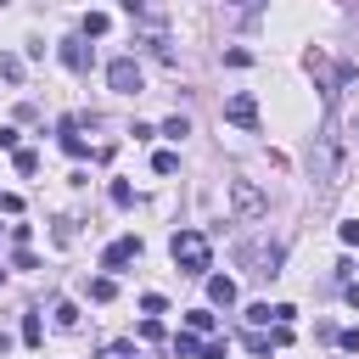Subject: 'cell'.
I'll return each instance as SVG.
<instances>
[{
	"label": "cell",
	"mask_w": 359,
	"mask_h": 359,
	"mask_svg": "<svg viewBox=\"0 0 359 359\" xmlns=\"http://www.w3.org/2000/svg\"><path fill=\"white\" fill-rule=\"evenodd\" d=\"M168 252H174V264H180L185 275H208V264H213V247H208L202 230H174Z\"/></svg>",
	"instance_id": "cell-1"
},
{
	"label": "cell",
	"mask_w": 359,
	"mask_h": 359,
	"mask_svg": "<svg viewBox=\"0 0 359 359\" xmlns=\"http://www.w3.org/2000/svg\"><path fill=\"white\" fill-rule=\"evenodd\" d=\"M107 84H112L118 95H140V62H135V56L107 62Z\"/></svg>",
	"instance_id": "cell-2"
},
{
	"label": "cell",
	"mask_w": 359,
	"mask_h": 359,
	"mask_svg": "<svg viewBox=\"0 0 359 359\" xmlns=\"http://www.w3.org/2000/svg\"><path fill=\"white\" fill-rule=\"evenodd\" d=\"M230 208H236V219H258V213H264V191H258L252 180H236V185H230Z\"/></svg>",
	"instance_id": "cell-3"
},
{
	"label": "cell",
	"mask_w": 359,
	"mask_h": 359,
	"mask_svg": "<svg viewBox=\"0 0 359 359\" xmlns=\"http://www.w3.org/2000/svg\"><path fill=\"white\" fill-rule=\"evenodd\" d=\"M224 118H230L236 129H258V101H252L247 90H236V95L224 101Z\"/></svg>",
	"instance_id": "cell-4"
},
{
	"label": "cell",
	"mask_w": 359,
	"mask_h": 359,
	"mask_svg": "<svg viewBox=\"0 0 359 359\" xmlns=\"http://www.w3.org/2000/svg\"><path fill=\"white\" fill-rule=\"evenodd\" d=\"M140 258V236H118L107 252H101V269H123V264H135Z\"/></svg>",
	"instance_id": "cell-5"
},
{
	"label": "cell",
	"mask_w": 359,
	"mask_h": 359,
	"mask_svg": "<svg viewBox=\"0 0 359 359\" xmlns=\"http://www.w3.org/2000/svg\"><path fill=\"white\" fill-rule=\"evenodd\" d=\"M241 258L252 264V275H280V247H241Z\"/></svg>",
	"instance_id": "cell-6"
},
{
	"label": "cell",
	"mask_w": 359,
	"mask_h": 359,
	"mask_svg": "<svg viewBox=\"0 0 359 359\" xmlns=\"http://www.w3.org/2000/svg\"><path fill=\"white\" fill-rule=\"evenodd\" d=\"M56 56H62V67H67V73H90V50H84V39H62V45H56Z\"/></svg>",
	"instance_id": "cell-7"
},
{
	"label": "cell",
	"mask_w": 359,
	"mask_h": 359,
	"mask_svg": "<svg viewBox=\"0 0 359 359\" xmlns=\"http://www.w3.org/2000/svg\"><path fill=\"white\" fill-rule=\"evenodd\" d=\"M208 303H213V309H230V303H236V280H230V275H208Z\"/></svg>",
	"instance_id": "cell-8"
},
{
	"label": "cell",
	"mask_w": 359,
	"mask_h": 359,
	"mask_svg": "<svg viewBox=\"0 0 359 359\" xmlns=\"http://www.w3.org/2000/svg\"><path fill=\"white\" fill-rule=\"evenodd\" d=\"M174 353H180V359H202V342H196V331H180V337H174Z\"/></svg>",
	"instance_id": "cell-9"
},
{
	"label": "cell",
	"mask_w": 359,
	"mask_h": 359,
	"mask_svg": "<svg viewBox=\"0 0 359 359\" xmlns=\"http://www.w3.org/2000/svg\"><path fill=\"white\" fill-rule=\"evenodd\" d=\"M112 292H118L112 275H95V280H90V297H95V303H112Z\"/></svg>",
	"instance_id": "cell-10"
},
{
	"label": "cell",
	"mask_w": 359,
	"mask_h": 359,
	"mask_svg": "<svg viewBox=\"0 0 359 359\" xmlns=\"http://www.w3.org/2000/svg\"><path fill=\"white\" fill-rule=\"evenodd\" d=\"M107 28H112V17H107V11H90V17H84V34H90V39H101Z\"/></svg>",
	"instance_id": "cell-11"
},
{
	"label": "cell",
	"mask_w": 359,
	"mask_h": 359,
	"mask_svg": "<svg viewBox=\"0 0 359 359\" xmlns=\"http://www.w3.org/2000/svg\"><path fill=\"white\" fill-rule=\"evenodd\" d=\"M22 342H28V348H39V342H45V325H39V314H28V320H22Z\"/></svg>",
	"instance_id": "cell-12"
},
{
	"label": "cell",
	"mask_w": 359,
	"mask_h": 359,
	"mask_svg": "<svg viewBox=\"0 0 359 359\" xmlns=\"http://www.w3.org/2000/svg\"><path fill=\"white\" fill-rule=\"evenodd\" d=\"M163 135H168V140H185V135H191V123H185V118H180V112H174V118H168V123H163Z\"/></svg>",
	"instance_id": "cell-13"
},
{
	"label": "cell",
	"mask_w": 359,
	"mask_h": 359,
	"mask_svg": "<svg viewBox=\"0 0 359 359\" xmlns=\"http://www.w3.org/2000/svg\"><path fill=\"white\" fill-rule=\"evenodd\" d=\"M11 163H17V174H34V168H39V157H34L28 146H22V151H11Z\"/></svg>",
	"instance_id": "cell-14"
},
{
	"label": "cell",
	"mask_w": 359,
	"mask_h": 359,
	"mask_svg": "<svg viewBox=\"0 0 359 359\" xmlns=\"http://www.w3.org/2000/svg\"><path fill=\"white\" fill-rule=\"evenodd\" d=\"M107 196H112V208H129V202H135V191H129L123 180H112V191H107Z\"/></svg>",
	"instance_id": "cell-15"
},
{
	"label": "cell",
	"mask_w": 359,
	"mask_h": 359,
	"mask_svg": "<svg viewBox=\"0 0 359 359\" xmlns=\"http://www.w3.org/2000/svg\"><path fill=\"white\" fill-rule=\"evenodd\" d=\"M56 325L73 331V325H79V309H73V303H56Z\"/></svg>",
	"instance_id": "cell-16"
},
{
	"label": "cell",
	"mask_w": 359,
	"mask_h": 359,
	"mask_svg": "<svg viewBox=\"0 0 359 359\" xmlns=\"http://www.w3.org/2000/svg\"><path fill=\"white\" fill-rule=\"evenodd\" d=\"M185 325H191V331H213V314H208V309H191Z\"/></svg>",
	"instance_id": "cell-17"
},
{
	"label": "cell",
	"mask_w": 359,
	"mask_h": 359,
	"mask_svg": "<svg viewBox=\"0 0 359 359\" xmlns=\"http://www.w3.org/2000/svg\"><path fill=\"white\" fill-rule=\"evenodd\" d=\"M0 79H22V62L11 50H0Z\"/></svg>",
	"instance_id": "cell-18"
},
{
	"label": "cell",
	"mask_w": 359,
	"mask_h": 359,
	"mask_svg": "<svg viewBox=\"0 0 359 359\" xmlns=\"http://www.w3.org/2000/svg\"><path fill=\"white\" fill-rule=\"evenodd\" d=\"M151 168H157V174H174V168H180V157H174V151H157V157H151Z\"/></svg>",
	"instance_id": "cell-19"
},
{
	"label": "cell",
	"mask_w": 359,
	"mask_h": 359,
	"mask_svg": "<svg viewBox=\"0 0 359 359\" xmlns=\"http://www.w3.org/2000/svg\"><path fill=\"white\" fill-rule=\"evenodd\" d=\"M247 320H252V325H269V320H275V309H269V303H252V309H247Z\"/></svg>",
	"instance_id": "cell-20"
},
{
	"label": "cell",
	"mask_w": 359,
	"mask_h": 359,
	"mask_svg": "<svg viewBox=\"0 0 359 359\" xmlns=\"http://www.w3.org/2000/svg\"><path fill=\"white\" fill-rule=\"evenodd\" d=\"M140 337H146V342H157V337H163V320H157V314H146V320H140Z\"/></svg>",
	"instance_id": "cell-21"
},
{
	"label": "cell",
	"mask_w": 359,
	"mask_h": 359,
	"mask_svg": "<svg viewBox=\"0 0 359 359\" xmlns=\"http://www.w3.org/2000/svg\"><path fill=\"white\" fill-rule=\"evenodd\" d=\"M11 264H17V269H39V258H34L28 247H17V252H11Z\"/></svg>",
	"instance_id": "cell-22"
},
{
	"label": "cell",
	"mask_w": 359,
	"mask_h": 359,
	"mask_svg": "<svg viewBox=\"0 0 359 359\" xmlns=\"http://www.w3.org/2000/svg\"><path fill=\"white\" fill-rule=\"evenodd\" d=\"M337 236H342V241H348V247H359V219H348V224H342V230H337Z\"/></svg>",
	"instance_id": "cell-23"
},
{
	"label": "cell",
	"mask_w": 359,
	"mask_h": 359,
	"mask_svg": "<svg viewBox=\"0 0 359 359\" xmlns=\"http://www.w3.org/2000/svg\"><path fill=\"white\" fill-rule=\"evenodd\" d=\"M224 353H230V342H208L202 348V359H224Z\"/></svg>",
	"instance_id": "cell-24"
},
{
	"label": "cell",
	"mask_w": 359,
	"mask_h": 359,
	"mask_svg": "<svg viewBox=\"0 0 359 359\" xmlns=\"http://www.w3.org/2000/svg\"><path fill=\"white\" fill-rule=\"evenodd\" d=\"M337 342H342V348H348V353H359V331H342V337H337Z\"/></svg>",
	"instance_id": "cell-25"
},
{
	"label": "cell",
	"mask_w": 359,
	"mask_h": 359,
	"mask_svg": "<svg viewBox=\"0 0 359 359\" xmlns=\"http://www.w3.org/2000/svg\"><path fill=\"white\" fill-rule=\"evenodd\" d=\"M118 6H123L129 17H146V0H118Z\"/></svg>",
	"instance_id": "cell-26"
},
{
	"label": "cell",
	"mask_w": 359,
	"mask_h": 359,
	"mask_svg": "<svg viewBox=\"0 0 359 359\" xmlns=\"http://www.w3.org/2000/svg\"><path fill=\"white\" fill-rule=\"evenodd\" d=\"M236 6H241V17H258V6H264V0H236Z\"/></svg>",
	"instance_id": "cell-27"
},
{
	"label": "cell",
	"mask_w": 359,
	"mask_h": 359,
	"mask_svg": "<svg viewBox=\"0 0 359 359\" xmlns=\"http://www.w3.org/2000/svg\"><path fill=\"white\" fill-rule=\"evenodd\" d=\"M348 303H353V309H359V286H348Z\"/></svg>",
	"instance_id": "cell-28"
}]
</instances>
